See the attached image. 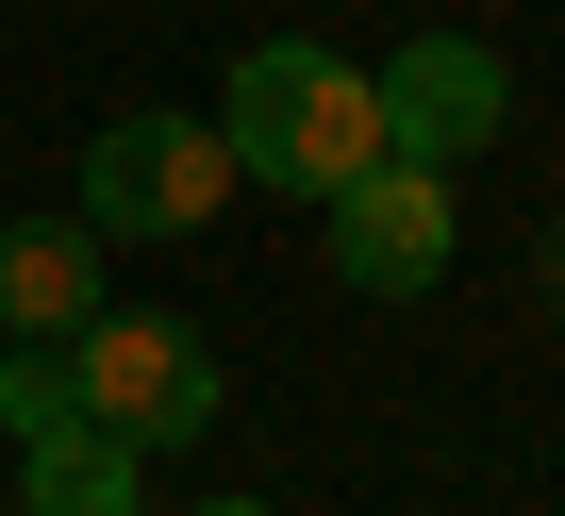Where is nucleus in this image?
Wrapping results in <instances>:
<instances>
[{
	"instance_id": "obj_1",
	"label": "nucleus",
	"mask_w": 565,
	"mask_h": 516,
	"mask_svg": "<svg viewBox=\"0 0 565 516\" xmlns=\"http://www.w3.org/2000/svg\"><path fill=\"white\" fill-rule=\"evenodd\" d=\"M216 150H233V183H266V200H333L350 167H383V101H366L350 51L266 34V51L216 84Z\"/></svg>"
},
{
	"instance_id": "obj_2",
	"label": "nucleus",
	"mask_w": 565,
	"mask_h": 516,
	"mask_svg": "<svg viewBox=\"0 0 565 516\" xmlns=\"http://www.w3.org/2000/svg\"><path fill=\"white\" fill-rule=\"evenodd\" d=\"M67 367H84V417H100L117 450H200V433L233 417L216 334H200V317H150V301H100V317L67 334Z\"/></svg>"
},
{
	"instance_id": "obj_3",
	"label": "nucleus",
	"mask_w": 565,
	"mask_h": 516,
	"mask_svg": "<svg viewBox=\"0 0 565 516\" xmlns=\"http://www.w3.org/2000/svg\"><path fill=\"white\" fill-rule=\"evenodd\" d=\"M216 200H233V150H216V117H183V101H134L117 134H84V233H117V250H167V233H216Z\"/></svg>"
},
{
	"instance_id": "obj_4",
	"label": "nucleus",
	"mask_w": 565,
	"mask_h": 516,
	"mask_svg": "<svg viewBox=\"0 0 565 516\" xmlns=\"http://www.w3.org/2000/svg\"><path fill=\"white\" fill-rule=\"evenodd\" d=\"M366 101H383V150H399V167H449V183H466V167L499 150V117H515V67H499L482 34H416V51L366 67Z\"/></svg>"
},
{
	"instance_id": "obj_5",
	"label": "nucleus",
	"mask_w": 565,
	"mask_h": 516,
	"mask_svg": "<svg viewBox=\"0 0 565 516\" xmlns=\"http://www.w3.org/2000/svg\"><path fill=\"white\" fill-rule=\"evenodd\" d=\"M317 217H333V267H350L366 301H433V284H449V167H399V150H383V167H350Z\"/></svg>"
},
{
	"instance_id": "obj_6",
	"label": "nucleus",
	"mask_w": 565,
	"mask_h": 516,
	"mask_svg": "<svg viewBox=\"0 0 565 516\" xmlns=\"http://www.w3.org/2000/svg\"><path fill=\"white\" fill-rule=\"evenodd\" d=\"M84 217H18V233H0V334H84L100 317V267H84Z\"/></svg>"
},
{
	"instance_id": "obj_7",
	"label": "nucleus",
	"mask_w": 565,
	"mask_h": 516,
	"mask_svg": "<svg viewBox=\"0 0 565 516\" xmlns=\"http://www.w3.org/2000/svg\"><path fill=\"white\" fill-rule=\"evenodd\" d=\"M18 499L34 516H150V450H117L100 417H67V433L18 450Z\"/></svg>"
},
{
	"instance_id": "obj_8",
	"label": "nucleus",
	"mask_w": 565,
	"mask_h": 516,
	"mask_svg": "<svg viewBox=\"0 0 565 516\" xmlns=\"http://www.w3.org/2000/svg\"><path fill=\"white\" fill-rule=\"evenodd\" d=\"M67 417H84V367H67V334H18V350H0V433L34 450V433H67Z\"/></svg>"
},
{
	"instance_id": "obj_9",
	"label": "nucleus",
	"mask_w": 565,
	"mask_h": 516,
	"mask_svg": "<svg viewBox=\"0 0 565 516\" xmlns=\"http://www.w3.org/2000/svg\"><path fill=\"white\" fill-rule=\"evenodd\" d=\"M183 516H266V499H183Z\"/></svg>"
},
{
	"instance_id": "obj_10",
	"label": "nucleus",
	"mask_w": 565,
	"mask_h": 516,
	"mask_svg": "<svg viewBox=\"0 0 565 516\" xmlns=\"http://www.w3.org/2000/svg\"><path fill=\"white\" fill-rule=\"evenodd\" d=\"M548 284H565V217H548Z\"/></svg>"
}]
</instances>
